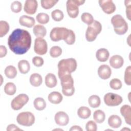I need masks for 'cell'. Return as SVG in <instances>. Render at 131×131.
I'll return each mask as SVG.
<instances>
[{"label": "cell", "mask_w": 131, "mask_h": 131, "mask_svg": "<svg viewBox=\"0 0 131 131\" xmlns=\"http://www.w3.org/2000/svg\"><path fill=\"white\" fill-rule=\"evenodd\" d=\"M31 41V36L28 31L17 28L8 37V45L14 53L23 55L30 49Z\"/></svg>", "instance_id": "6da1fadb"}, {"label": "cell", "mask_w": 131, "mask_h": 131, "mask_svg": "<svg viewBox=\"0 0 131 131\" xmlns=\"http://www.w3.org/2000/svg\"><path fill=\"white\" fill-rule=\"evenodd\" d=\"M77 66V62L74 58H69L60 60L58 63L59 78L67 74H71L76 70Z\"/></svg>", "instance_id": "7a4b0ae2"}, {"label": "cell", "mask_w": 131, "mask_h": 131, "mask_svg": "<svg viewBox=\"0 0 131 131\" xmlns=\"http://www.w3.org/2000/svg\"><path fill=\"white\" fill-rule=\"evenodd\" d=\"M111 23L114 30L118 35H123L128 30V25L123 17L120 14H116L111 18Z\"/></svg>", "instance_id": "3957f363"}, {"label": "cell", "mask_w": 131, "mask_h": 131, "mask_svg": "<svg viewBox=\"0 0 131 131\" xmlns=\"http://www.w3.org/2000/svg\"><path fill=\"white\" fill-rule=\"evenodd\" d=\"M62 86V92L64 96H71L75 92L74 80L71 74L62 76L60 78Z\"/></svg>", "instance_id": "277c9868"}, {"label": "cell", "mask_w": 131, "mask_h": 131, "mask_svg": "<svg viewBox=\"0 0 131 131\" xmlns=\"http://www.w3.org/2000/svg\"><path fill=\"white\" fill-rule=\"evenodd\" d=\"M101 30V23L96 20H94L93 23L88 26L85 32V38L87 41L89 42L94 41Z\"/></svg>", "instance_id": "5b68a950"}, {"label": "cell", "mask_w": 131, "mask_h": 131, "mask_svg": "<svg viewBox=\"0 0 131 131\" xmlns=\"http://www.w3.org/2000/svg\"><path fill=\"white\" fill-rule=\"evenodd\" d=\"M70 30L64 27H55L50 33L51 39L55 42L65 40L69 35Z\"/></svg>", "instance_id": "8992f818"}, {"label": "cell", "mask_w": 131, "mask_h": 131, "mask_svg": "<svg viewBox=\"0 0 131 131\" xmlns=\"http://www.w3.org/2000/svg\"><path fill=\"white\" fill-rule=\"evenodd\" d=\"M84 3L85 1L84 0H68L66 6L69 16L72 18H76L79 14L78 7Z\"/></svg>", "instance_id": "52a82bcc"}, {"label": "cell", "mask_w": 131, "mask_h": 131, "mask_svg": "<svg viewBox=\"0 0 131 131\" xmlns=\"http://www.w3.org/2000/svg\"><path fill=\"white\" fill-rule=\"evenodd\" d=\"M35 116L30 112H24L18 114L16 117L17 123L23 126H30L35 122Z\"/></svg>", "instance_id": "ba28073f"}, {"label": "cell", "mask_w": 131, "mask_h": 131, "mask_svg": "<svg viewBox=\"0 0 131 131\" xmlns=\"http://www.w3.org/2000/svg\"><path fill=\"white\" fill-rule=\"evenodd\" d=\"M29 99L27 95L25 94H19L12 100L11 106L14 110H19L27 103Z\"/></svg>", "instance_id": "9c48e42d"}, {"label": "cell", "mask_w": 131, "mask_h": 131, "mask_svg": "<svg viewBox=\"0 0 131 131\" xmlns=\"http://www.w3.org/2000/svg\"><path fill=\"white\" fill-rule=\"evenodd\" d=\"M123 101L122 97L113 93H108L104 96V102L109 106H115L120 105Z\"/></svg>", "instance_id": "30bf717a"}, {"label": "cell", "mask_w": 131, "mask_h": 131, "mask_svg": "<svg viewBox=\"0 0 131 131\" xmlns=\"http://www.w3.org/2000/svg\"><path fill=\"white\" fill-rule=\"evenodd\" d=\"M34 50L39 55L46 54L48 51V45L46 40L41 37H37L34 41Z\"/></svg>", "instance_id": "8fae6325"}, {"label": "cell", "mask_w": 131, "mask_h": 131, "mask_svg": "<svg viewBox=\"0 0 131 131\" xmlns=\"http://www.w3.org/2000/svg\"><path fill=\"white\" fill-rule=\"evenodd\" d=\"M99 4L103 12L106 14H112L116 10V6L112 0H100Z\"/></svg>", "instance_id": "7c38bea8"}, {"label": "cell", "mask_w": 131, "mask_h": 131, "mask_svg": "<svg viewBox=\"0 0 131 131\" xmlns=\"http://www.w3.org/2000/svg\"><path fill=\"white\" fill-rule=\"evenodd\" d=\"M38 7V3L36 0H26L25 2L24 10L30 15L35 13Z\"/></svg>", "instance_id": "4fadbf2b"}, {"label": "cell", "mask_w": 131, "mask_h": 131, "mask_svg": "<svg viewBox=\"0 0 131 131\" xmlns=\"http://www.w3.org/2000/svg\"><path fill=\"white\" fill-rule=\"evenodd\" d=\"M55 121L57 124L60 126L67 125L69 122L68 115L63 111H60L55 115Z\"/></svg>", "instance_id": "5bb4252c"}, {"label": "cell", "mask_w": 131, "mask_h": 131, "mask_svg": "<svg viewBox=\"0 0 131 131\" xmlns=\"http://www.w3.org/2000/svg\"><path fill=\"white\" fill-rule=\"evenodd\" d=\"M112 74V70L110 67L107 64L101 65L98 69V76L102 79L109 78Z\"/></svg>", "instance_id": "9a60e30c"}, {"label": "cell", "mask_w": 131, "mask_h": 131, "mask_svg": "<svg viewBox=\"0 0 131 131\" xmlns=\"http://www.w3.org/2000/svg\"><path fill=\"white\" fill-rule=\"evenodd\" d=\"M124 63L123 57L119 55L112 56L110 59V64L111 66L114 69H119L121 68Z\"/></svg>", "instance_id": "2e32d148"}, {"label": "cell", "mask_w": 131, "mask_h": 131, "mask_svg": "<svg viewBox=\"0 0 131 131\" xmlns=\"http://www.w3.org/2000/svg\"><path fill=\"white\" fill-rule=\"evenodd\" d=\"M120 113L124 117L125 122L130 125L131 124V107L127 104L123 105L120 108Z\"/></svg>", "instance_id": "e0dca14e"}, {"label": "cell", "mask_w": 131, "mask_h": 131, "mask_svg": "<svg viewBox=\"0 0 131 131\" xmlns=\"http://www.w3.org/2000/svg\"><path fill=\"white\" fill-rule=\"evenodd\" d=\"M19 23L20 25L23 26L31 28L34 25L35 21L33 17L24 15L19 17Z\"/></svg>", "instance_id": "ac0fdd59"}, {"label": "cell", "mask_w": 131, "mask_h": 131, "mask_svg": "<svg viewBox=\"0 0 131 131\" xmlns=\"http://www.w3.org/2000/svg\"><path fill=\"white\" fill-rule=\"evenodd\" d=\"M110 53L105 48L98 49L96 53V57L100 62H105L108 59Z\"/></svg>", "instance_id": "d6986e66"}, {"label": "cell", "mask_w": 131, "mask_h": 131, "mask_svg": "<svg viewBox=\"0 0 131 131\" xmlns=\"http://www.w3.org/2000/svg\"><path fill=\"white\" fill-rule=\"evenodd\" d=\"M48 98L49 101L51 103L57 104L61 102L63 99V97L60 93L58 92L54 91L50 93L49 94L48 96Z\"/></svg>", "instance_id": "ffe728a7"}, {"label": "cell", "mask_w": 131, "mask_h": 131, "mask_svg": "<svg viewBox=\"0 0 131 131\" xmlns=\"http://www.w3.org/2000/svg\"><path fill=\"white\" fill-rule=\"evenodd\" d=\"M108 124L110 127L114 128H117L121 126L122 120L119 116L116 115H113L108 118Z\"/></svg>", "instance_id": "44dd1931"}, {"label": "cell", "mask_w": 131, "mask_h": 131, "mask_svg": "<svg viewBox=\"0 0 131 131\" xmlns=\"http://www.w3.org/2000/svg\"><path fill=\"white\" fill-rule=\"evenodd\" d=\"M57 83L56 76L53 73H48L45 77L46 85L49 88L55 87Z\"/></svg>", "instance_id": "7402d4cb"}, {"label": "cell", "mask_w": 131, "mask_h": 131, "mask_svg": "<svg viewBox=\"0 0 131 131\" xmlns=\"http://www.w3.org/2000/svg\"><path fill=\"white\" fill-rule=\"evenodd\" d=\"M34 35L37 37L43 38L47 33V30L45 27L42 25H35L33 29Z\"/></svg>", "instance_id": "603a6c76"}, {"label": "cell", "mask_w": 131, "mask_h": 131, "mask_svg": "<svg viewBox=\"0 0 131 131\" xmlns=\"http://www.w3.org/2000/svg\"><path fill=\"white\" fill-rule=\"evenodd\" d=\"M42 82L41 76L38 73H33L30 77V82L32 85L35 87L39 86Z\"/></svg>", "instance_id": "cb8c5ba5"}, {"label": "cell", "mask_w": 131, "mask_h": 131, "mask_svg": "<svg viewBox=\"0 0 131 131\" xmlns=\"http://www.w3.org/2000/svg\"><path fill=\"white\" fill-rule=\"evenodd\" d=\"M91 114V111L86 106H81L77 111V115L79 118L85 119L90 117Z\"/></svg>", "instance_id": "d4e9b609"}, {"label": "cell", "mask_w": 131, "mask_h": 131, "mask_svg": "<svg viewBox=\"0 0 131 131\" xmlns=\"http://www.w3.org/2000/svg\"><path fill=\"white\" fill-rule=\"evenodd\" d=\"M18 68L21 74H27L30 69V63L27 60H21L18 63Z\"/></svg>", "instance_id": "484cf974"}, {"label": "cell", "mask_w": 131, "mask_h": 131, "mask_svg": "<svg viewBox=\"0 0 131 131\" xmlns=\"http://www.w3.org/2000/svg\"><path fill=\"white\" fill-rule=\"evenodd\" d=\"M17 73V72L15 67L11 65L7 66L5 69V74L6 76L9 78H14L16 77Z\"/></svg>", "instance_id": "4316f807"}, {"label": "cell", "mask_w": 131, "mask_h": 131, "mask_svg": "<svg viewBox=\"0 0 131 131\" xmlns=\"http://www.w3.org/2000/svg\"><path fill=\"white\" fill-rule=\"evenodd\" d=\"M34 106L38 111H42L46 107V102L45 100L41 97H38L34 99L33 102Z\"/></svg>", "instance_id": "83f0119b"}, {"label": "cell", "mask_w": 131, "mask_h": 131, "mask_svg": "<svg viewBox=\"0 0 131 131\" xmlns=\"http://www.w3.org/2000/svg\"><path fill=\"white\" fill-rule=\"evenodd\" d=\"M93 118L97 123H101L105 120V113L101 110H96L93 114Z\"/></svg>", "instance_id": "f1b7e54d"}, {"label": "cell", "mask_w": 131, "mask_h": 131, "mask_svg": "<svg viewBox=\"0 0 131 131\" xmlns=\"http://www.w3.org/2000/svg\"><path fill=\"white\" fill-rule=\"evenodd\" d=\"M88 102L91 107L93 108H97L100 106L101 103V100L98 96L96 95H93L89 97Z\"/></svg>", "instance_id": "f546056e"}, {"label": "cell", "mask_w": 131, "mask_h": 131, "mask_svg": "<svg viewBox=\"0 0 131 131\" xmlns=\"http://www.w3.org/2000/svg\"><path fill=\"white\" fill-rule=\"evenodd\" d=\"M4 92L8 95H13L16 91V87L12 82L7 83L4 86Z\"/></svg>", "instance_id": "4dcf8cb0"}, {"label": "cell", "mask_w": 131, "mask_h": 131, "mask_svg": "<svg viewBox=\"0 0 131 131\" xmlns=\"http://www.w3.org/2000/svg\"><path fill=\"white\" fill-rule=\"evenodd\" d=\"M9 24L4 20H1L0 21V37H2L6 35L9 31Z\"/></svg>", "instance_id": "1f68e13d"}, {"label": "cell", "mask_w": 131, "mask_h": 131, "mask_svg": "<svg viewBox=\"0 0 131 131\" xmlns=\"http://www.w3.org/2000/svg\"><path fill=\"white\" fill-rule=\"evenodd\" d=\"M37 22L41 24H46L49 21L50 18L48 14L45 13H39L36 16Z\"/></svg>", "instance_id": "d6a6232c"}, {"label": "cell", "mask_w": 131, "mask_h": 131, "mask_svg": "<svg viewBox=\"0 0 131 131\" xmlns=\"http://www.w3.org/2000/svg\"><path fill=\"white\" fill-rule=\"evenodd\" d=\"M51 16L53 19L56 21H61L64 17V14L62 11L59 9H56L51 13Z\"/></svg>", "instance_id": "836d02e7"}, {"label": "cell", "mask_w": 131, "mask_h": 131, "mask_svg": "<svg viewBox=\"0 0 131 131\" xmlns=\"http://www.w3.org/2000/svg\"><path fill=\"white\" fill-rule=\"evenodd\" d=\"M58 2V0H41L40 3L43 9H49L52 8Z\"/></svg>", "instance_id": "e575fe53"}, {"label": "cell", "mask_w": 131, "mask_h": 131, "mask_svg": "<svg viewBox=\"0 0 131 131\" xmlns=\"http://www.w3.org/2000/svg\"><path fill=\"white\" fill-rule=\"evenodd\" d=\"M81 19L83 23L86 24L88 26L92 24L94 21V18L92 15L87 12L83 13L81 14Z\"/></svg>", "instance_id": "d590c367"}, {"label": "cell", "mask_w": 131, "mask_h": 131, "mask_svg": "<svg viewBox=\"0 0 131 131\" xmlns=\"http://www.w3.org/2000/svg\"><path fill=\"white\" fill-rule=\"evenodd\" d=\"M62 50L61 48L59 46H53L50 50V55L52 57L56 58L60 56L62 54Z\"/></svg>", "instance_id": "8d00e7d4"}, {"label": "cell", "mask_w": 131, "mask_h": 131, "mask_svg": "<svg viewBox=\"0 0 131 131\" xmlns=\"http://www.w3.org/2000/svg\"><path fill=\"white\" fill-rule=\"evenodd\" d=\"M110 86L112 89L118 90L122 88V84L120 79L118 78H113L110 82Z\"/></svg>", "instance_id": "74e56055"}, {"label": "cell", "mask_w": 131, "mask_h": 131, "mask_svg": "<svg viewBox=\"0 0 131 131\" xmlns=\"http://www.w3.org/2000/svg\"><path fill=\"white\" fill-rule=\"evenodd\" d=\"M22 9V4L21 3L17 1H14L12 3L11 5V11L15 13H19Z\"/></svg>", "instance_id": "f35d334b"}, {"label": "cell", "mask_w": 131, "mask_h": 131, "mask_svg": "<svg viewBox=\"0 0 131 131\" xmlns=\"http://www.w3.org/2000/svg\"><path fill=\"white\" fill-rule=\"evenodd\" d=\"M124 82L128 85H131V67L130 66H128L124 72Z\"/></svg>", "instance_id": "ab89813d"}, {"label": "cell", "mask_w": 131, "mask_h": 131, "mask_svg": "<svg viewBox=\"0 0 131 131\" xmlns=\"http://www.w3.org/2000/svg\"><path fill=\"white\" fill-rule=\"evenodd\" d=\"M64 41H65V42L69 45H71L74 43L75 41V34L73 31H72V30H70L69 35Z\"/></svg>", "instance_id": "60d3db41"}, {"label": "cell", "mask_w": 131, "mask_h": 131, "mask_svg": "<svg viewBox=\"0 0 131 131\" xmlns=\"http://www.w3.org/2000/svg\"><path fill=\"white\" fill-rule=\"evenodd\" d=\"M85 128L87 131H96L97 129V126L94 121L90 120L86 123Z\"/></svg>", "instance_id": "b9f144b4"}, {"label": "cell", "mask_w": 131, "mask_h": 131, "mask_svg": "<svg viewBox=\"0 0 131 131\" xmlns=\"http://www.w3.org/2000/svg\"><path fill=\"white\" fill-rule=\"evenodd\" d=\"M32 63L35 66L37 67H40L43 64L44 60L41 57L35 56L32 58Z\"/></svg>", "instance_id": "7bdbcfd3"}, {"label": "cell", "mask_w": 131, "mask_h": 131, "mask_svg": "<svg viewBox=\"0 0 131 131\" xmlns=\"http://www.w3.org/2000/svg\"><path fill=\"white\" fill-rule=\"evenodd\" d=\"M126 7V15L129 20H130V4L131 1L125 0L124 2Z\"/></svg>", "instance_id": "ee69618b"}, {"label": "cell", "mask_w": 131, "mask_h": 131, "mask_svg": "<svg viewBox=\"0 0 131 131\" xmlns=\"http://www.w3.org/2000/svg\"><path fill=\"white\" fill-rule=\"evenodd\" d=\"M7 131H12V130H21L23 131V130L19 128L17 126L14 124H11L9 125H8L7 127Z\"/></svg>", "instance_id": "f6af8a7d"}, {"label": "cell", "mask_w": 131, "mask_h": 131, "mask_svg": "<svg viewBox=\"0 0 131 131\" xmlns=\"http://www.w3.org/2000/svg\"><path fill=\"white\" fill-rule=\"evenodd\" d=\"M7 53V50L5 46H0V57L3 58L5 57Z\"/></svg>", "instance_id": "bcb514c9"}, {"label": "cell", "mask_w": 131, "mask_h": 131, "mask_svg": "<svg viewBox=\"0 0 131 131\" xmlns=\"http://www.w3.org/2000/svg\"><path fill=\"white\" fill-rule=\"evenodd\" d=\"M82 128H81L78 125H74L71 127V128L70 129V131L72 130H77V131H82Z\"/></svg>", "instance_id": "7dc6e473"}]
</instances>
